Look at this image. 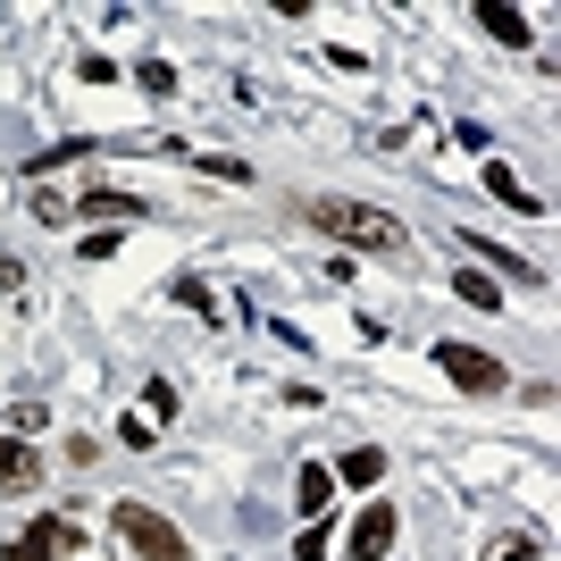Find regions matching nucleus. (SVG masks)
I'll return each mask as SVG.
<instances>
[{
    "label": "nucleus",
    "mask_w": 561,
    "mask_h": 561,
    "mask_svg": "<svg viewBox=\"0 0 561 561\" xmlns=\"http://www.w3.org/2000/svg\"><path fill=\"white\" fill-rule=\"evenodd\" d=\"M310 227L319 234H335L344 252H411V227L402 218H386V210H369V202H335V193H319L310 202Z\"/></svg>",
    "instance_id": "obj_1"
},
{
    "label": "nucleus",
    "mask_w": 561,
    "mask_h": 561,
    "mask_svg": "<svg viewBox=\"0 0 561 561\" xmlns=\"http://www.w3.org/2000/svg\"><path fill=\"white\" fill-rule=\"evenodd\" d=\"M110 528H117V545L142 553V561H193V537L176 519H160L151 503H110Z\"/></svg>",
    "instance_id": "obj_2"
},
{
    "label": "nucleus",
    "mask_w": 561,
    "mask_h": 561,
    "mask_svg": "<svg viewBox=\"0 0 561 561\" xmlns=\"http://www.w3.org/2000/svg\"><path fill=\"white\" fill-rule=\"evenodd\" d=\"M76 545H84V528H76L68 512H43V519H34V528H25V537L9 545L0 561H59V553H76Z\"/></svg>",
    "instance_id": "obj_3"
},
{
    "label": "nucleus",
    "mask_w": 561,
    "mask_h": 561,
    "mask_svg": "<svg viewBox=\"0 0 561 561\" xmlns=\"http://www.w3.org/2000/svg\"><path fill=\"white\" fill-rule=\"evenodd\" d=\"M436 369H445L453 386H469V394H494V386H503V360L478 352V344H436Z\"/></svg>",
    "instance_id": "obj_4"
},
{
    "label": "nucleus",
    "mask_w": 561,
    "mask_h": 561,
    "mask_svg": "<svg viewBox=\"0 0 561 561\" xmlns=\"http://www.w3.org/2000/svg\"><path fill=\"white\" fill-rule=\"evenodd\" d=\"M394 528H402L394 503H369V512L352 519V561H386V553H394Z\"/></svg>",
    "instance_id": "obj_5"
},
{
    "label": "nucleus",
    "mask_w": 561,
    "mask_h": 561,
    "mask_svg": "<svg viewBox=\"0 0 561 561\" xmlns=\"http://www.w3.org/2000/svg\"><path fill=\"white\" fill-rule=\"evenodd\" d=\"M34 486H43V453L0 436V494H34Z\"/></svg>",
    "instance_id": "obj_6"
},
{
    "label": "nucleus",
    "mask_w": 561,
    "mask_h": 561,
    "mask_svg": "<svg viewBox=\"0 0 561 561\" xmlns=\"http://www.w3.org/2000/svg\"><path fill=\"white\" fill-rule=\"evenodd\" d=\"M84 218H142V202L126 185H84V202H76Z\"/></svg>",
    "instance_id": "obj_7"
},
{
    "label": "nucleus",
    "mask_w": 561,
    "mask_h": 561,
    "mask_svg": "<svg viewBox=\"0 0 561 561\" xmlns=\"http://www.w3.org/2000/svg\"><path fill=\"white\" fill-rule=\"evenodd\" d=\"M453 294H461L469 310H503V285H494V277H478V268H453Z\"/></svg>",
    "instance_id": "obj_8"
},
{
    "label": "nucleus",
    "mask_w": 561,
    "mask_h": 561,
    "mask_svg": "<svg viewBox=\"0 0 561 561\" xmlns=\"http://www.w3.org/2000/svg\"><path fill=\"white\" fill-rule=\"evenodd\" d=\"M478 25H486L494 43H528V18H519V9H503V0H486V9H478Z\"/></svg>",
    "instance_id": "obj_9"
},
{
    "label": "nucleus",
    "mask_w": 561,
    "mask_h": 561,
    "mask_svg": "<svg viewBox=\"0 0 561 561\" xmlns=\"http://www.w3.org/2000/svg\"><path fill=\"white\" fill-rule=\"evenodd\" d=\"M377 478H386V453H377V445H352L344 453V486H377Z\"/></svg>",
    "instance_id": "obj_10"
},
{
    "label": "nucleus",
    "mask_w": 561,
    "mask_h": 561,
    "mask_svg": "<svg viewBox=\"0 0 561 561\" xmlns=\"http://www.w3.org/2000/svg\"><path fill=\"white\" fill-rule=\"evenodd\" d=\"M486 561H545V537H519V528H512V537L486 545Z\"/></svg>",
    "instance_id": "obj_11"
},
{
    "label": "nucleus",
    "mask_w": 561,
    "mask_h": 561,
    "mask_svg": "<svg viewBox=\"0 0 561 561\" xmlns=\"http://www.w3.org/2000/svg\"><path fill=\"white\" fill-rule=\"evenodd\" d=\"M328 503H335V478H328V469H319V461H310V469H302V512L319 519V512H328Z\"/></svg>",
    "instance_id": "obj_12"
},
{
    "label": "nucleus",
    "mask_w": 561,
    "mask_h": 561,
    "mask_svg": "<svg viewBox=\"0 0 561 561\" xmlns=\"http://www.w3.org/2000/svg\"><path fill=\"white\" fill-rule=\"evenodd\" d=\"M486 185H494V202H512V210H537V193L519 185L512 168H486Z\"/></svg>",
    "instance_id": "obj_13"
},
{
    "label": "nucleus",
    "mask_w": 561,
    "mask_h": 561,
    "mask_svg": "<svg viewBox=\"0 0 561 561\" xmlns=\"http://www.w3.org/2000/svg\"><path fill=\"white\" fill-rule=\"evenodd\" d=\"M142 411H151V420H168V411H176V386H168V377H151V386H142Z\"/></svg>",
    "instance_id": "obj_14"
}]
</instances>
